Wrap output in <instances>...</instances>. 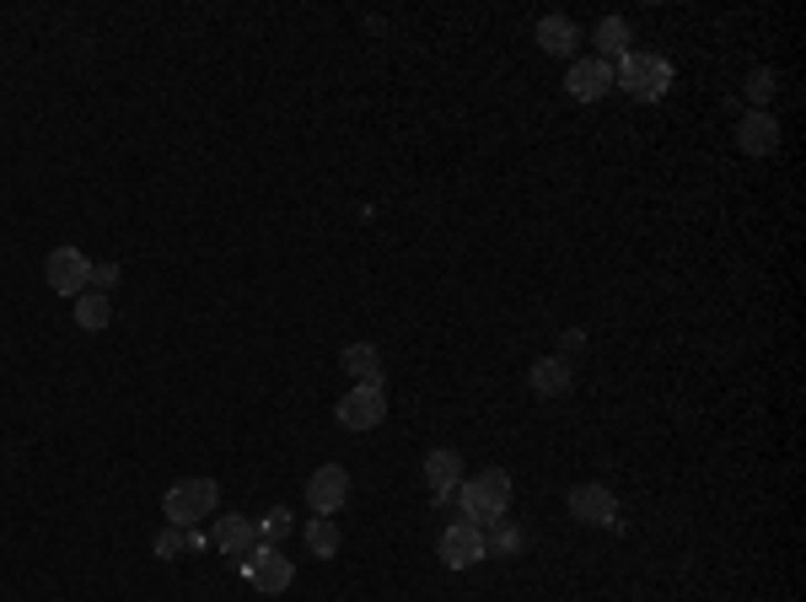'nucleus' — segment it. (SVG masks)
I'll return each mask as SVG.
<instances>
[{
  "mask_svg": "<svg viewBox=\"0 0 806 602\" xmlns=\"http://www.w3.org/2000/svg\"><path fill=\"white\" fill-rule=\"evenodd\" d=\"M457 500H462V522L490 528V522H500L511 511V473L506 468H484V473L457 484Z\"/></svg>",
  "mask_w": 806,
  "mask_h": 602,
  "instance_id": "1",
  "label": "nucleus"
},
{
  "mask_svg": "<svg viewBox=\"0 0 806 602\" xmlns=\"http://www.w3.org/2000/svg\"><path fill=\"white\" fill-rule=\"evenodd\" d=\"M215 506H221V484L211 473H194L162 496V517H167V528H200L205 517H215Z\"/></svg>",
  "mask_w": 806,
  "mask_h": 602,
  "instance_id": "2",
  "label": "nucleus"
},
{
  "mask_svg": "<svg viewBox=\"0 0 806 602\" xmlns=\"http://www.w3.org/2000/svg\"><path fill=\"white\" fill-rule=\"evenodd\" d=\"M613 86L630 92L634 103H662L666 86H672V65H666L662 54H640V49H630V54L613 65Z\"/></svg>",
  "mask_w": 806,
  "mask_h": 602,
  "instance_id": "3",
  "label": "nucleus"
},
{
  "mask_svg": "<svg viewBox=\"0 0 806 602\" xmlns=\"http://www.w3.org/2000/svg\"><path fill=\"white\" fill-rule=\"evenodd\" d=\"M339 426L345 430H377L387 420V382H355L339 398Z\"/></svg>",
  "mask_w": 806,
  "mask_h": 602,
  "instance_id": "4",
  "label": "nucleus"
},
{
  "mask_svg": "<svg viewBox=\"0 0 806 602\" xmlns=\"http://www.w3.org/2000/svg\"><path fill=\"white\" fill-rule=\"evenodd\" d=\"M43 280L54 296H81V290H92V258L65 243V248H54L43 258Z\"/></svg>",
  "mask_w": 806,
  "mask_h": 602,
  "instance_id": "5",
  "label": "nucleus"
},
{
  "mask_svg": "<svg viewBox=\"0 0 806 602\" xmlns=\"http://www.w3.org/2000/svg\"><path fill=\"white\" fill-rule=\"evenodd\" d=\"M243 575L264 592V598H280V592H290V581H296V560H285L280 549L258 543V549L243 560Z\"/></svg>",
  "mask_w": 806,
  "mask_h": 602,
  "instance_id": "6",
  "label": "nucleus"
},
{
  "mask_svg": "<svg viewBox=\"0 0 806 602\" xmlns=\"http://www.w3.org/2000/svg\"><path fill=\"white\" fill-rule=\"evenodd\" d=\"M436 560L447 570H468L479 565V560H490V549H484V528H473V522H452V528H441L436 538Z\"/></svg>",
  "mask_w": 806,
  "mask_h": 602,
  "instance_id": "7",
  "label": "nucleus"
},
{
  "mask_svg": "<svg viewBox=\"0 0 806 602\" xmlns=\"http://www.w3.org/2000/svg\"><path fill=\"white\" fill-rule=\"evenodd\" d=\"M564 92H570L575 103H602V98L613 92V65L596 60V54L570 60V71H564Z\"/></svg>",
  "mask_w": 806,
  "mask_h": 602,
  "instance_id": "8",
  "label": "nucleus"
},
{
  "mask_svg": "<svg viewBox=\"0 0 806 602\" xmlns=\"http://www.w3.org/2000/svg\"><path fill=\"white\" fill-rule=\"evenodd\" d=\"M345 500H350V473L339 462H323L307 479V511L313 517H334V511H345Z\"/></svg>",
  "mask_w": 806,
  "mask_h": 602,
  "instance_id": "9",
  "label": "nucleus"
},
{
  "mask_svg": "<svg viewBox=\"0 0 806 602\" xmlns=\"http://www.w3.org/2000/svg\"><path fill=\"white\" fill-rule=\"evenodd\" d=\"M570 517L581 528H619V496L608 484H575L570 490Z\"/></svg>",
  "mask_w": 806,
  "mask_h": 602,
  "instance_id": "10",
  "label": "nucleus"
},
{
  "mask_svg": "<svg viewBox=\"0 0 806 602\" xmlns=\"http://www.w3.org/2000/svg\"><path fill=\"white\" fill-rule=\"evenodd\" d=\"M736 151H742V156H774V151H779L774 108H747V113L736 119Z\"/></svg>",
  "mask_w": 806,
  "mask_h": 602,
  "instance_id": "11",
  "label": "nucleus"
},
{
  "mask_svg": "<svg viewBox=\"0 0 806 602\" xmlns=\"http://www.w3.org/2000/svg\"><path fill=\"white\" fill-rule=\"evenodd\" d=\"M462 479H468V468H462V452H457V447H430V452H425V484H430V500H452Z\"/></svg>",
  "mask_w": 806,
  "mask_h": 602,
  "instance_id": "12",
  "label": "nucleus"
},
{
  "mask_svg": "<svg viewBox=\"0 0 806 602\" xmlns=\"http://www.w3.org/2000/svg\"><path fill=\"white\" fill-rule=\"evenodd\" d=\"M215 549H221L226 560H247V554L258 549V522L243 517V511H221V517H215Z\"/></svg>",
  "mask_w": 806,
  "mask_h": 602,
  "instance_id": "13",
  "label": "nucleus"
},
{
  "mask_svg": "<svg viewBox=\"0 0 806 602\" xmlns=\"http://www.w3.org/2000/svg\"><path fill=\"white\" fill-rule=\"evenodd\" d=\"M575 43H581V28L560 17V11H549V17H538V49L543 54H554V60H575Z\"/></svg>",
  "mask_w": 806,
  "mask_h": 602,
  "instance_id": "14",
  "label": "nucleus"
},
{
  "mask_svg": "<svg viewBox=\"0 0 806 602\" xmlns=\"http://www.w3.org/2000/svg\"><path fill=\"white\" fill-rule=\"evenodd\" d=\"M527 388L538 392V398H564V392H570V360H564V355L532 360V366H527Z\"/></svg>",
  "mask_w": 806,
  "mask_h": 602,
  "instance_id": "15",
  "label": "nucleus"
},
{
  "mask_svg": "<svg viewBox=\"0 0 806 602\" xmlns=\"http://www.w3.org/2000/svg\"><path fill=\"white\" fill-rule=\"evenodd\" d=\"M339 366L350 371L355 382H387L382 350H377L371 339H355V345H345V350H339Z\"/></svg>",
  "mask_w": 806,
  "mask_h": 602,
  "instance_id": "16",
  "label": "nucleus"
},
{
  "mask_svg": "<svg viewBox=\"0 0 806 602\" xmlns=\"http://www.w3.org/2000/svg\"><path fill=\"white\" fill-rule=\"evenodd\" d=\"M592 43H596V60H608V65H613V60H624V54H630L634 28L624 22V17H602V22L592 28Z\"/></svg>",
  "mask_w": 806,
  "mask_h": 602,
  "instance_id": "17",
  "label": "nucleus"
},
{
  "mask_svg": "<svg viewBox=\"0 0 806 602\" xmlns=\"http://www.w3.org/2000/svg\"><path fill=\"white\" fill-rule=\"evenodd\" d=\"M71 313H75V328H86V334H103L108 323H113V296H103V290H81Z\"/></svg>",
  "mask_w": 806,
  "mask_h": 602,
  "instance_id": "18",
  "label": "nucleus"
},
{
  "mask_svg": "<svg viewBox=\"0 0 806 602\" xmlns=\"http://www.w3.org/2000/svg\"><path fill=\"white\" fill-rule=\"evenodd\" d=\"M302 543H307L313 560H334V554H339V528H334V517H313V522L302 528Z\"/></svg>",
  "mask_w": 806,
  "mask_h": 602,
  "instance_id": "19",
  "label": "nucleus"
},
{
  "mask_svg": "<svg viewBox=\"0 0 806 602\" xmlns=\"http://www.w3.org/2000/svg\"><path fill=\"white\" fill-rule=\"evenodd\" d=\"M290 532H296V511H290V506H269V511H264V522H258V543L280 549Z\"/></svg>",
  "mask_w": 806,
  "mask_h": 602,
  "instance_id": "20",
  "label": "nucleus"
},
{
  "mask_svg": "<svg viewBox=\"0 0 806 602\" xmlns=\"http://www.w3.org/2000/svg\"><path fill=\"white\" fill-rule=\"evenodd\" d=\"M522 528H511V522H506V517H500V522H490V532H484V549H490V554H522Z\"/></svg>",
  "mask_w": 806,
  "mask_h": 602,
  "instance_id": "21",
  "label": "nucleus"
},
{
  "mask_svg": "<svg viewBox=\"0 0 806 602\" xmlns=\"http://www.w3.org/2000/svg\"><path fill=\"white\" fill-rule=\"evenodd\" d=\"M774 92H779V75H774V71H753L747 81H742V98H747L753 108H769Z\"/></svg>",
  "mask_w": 806,
  "mask_h": 602,
  "instance_id": "22",
  "label": "nucleus"
},
{
  "mask_svg": "<svg viewBox=\"0 0 806 602\" xmlns=\"http://www.w3.org/2000/svg\"><path fill=\"white\" fill-rule=\"evenodd\" d=\"M151 549H156V560H183V549H188V528H162Z\"/></svg>",
  "mask_w": 806,
  "mask_h": 602,
  "instance_id": "23",
  "label": "nucleus"
},
{
  "mask_svg": "<svg viewBox=\"0 0 806 602\" xmlns=\"http://www.w3.org/2000/svg\"><path fill=\"white\" fill-rule=\"evenodd\" d=\"M113 285H119V264H92V290H113Z\"/></svg>",
  "mask_w": 806,
  "mask_h": 602,
  "instance_id": "24",
  "label": "nucleus"
},
{
  "mask_svg": "<svg viewBox=\"0 0 806 602\" xmlns=\"http://www.w3.org/2000/svg\"><path fill=\"white\" fill-rule=\"evenodd\" d=\"M581 350H586V334H581V328H564V339L554 355H581Z\"/></svg>",
  "mask_w": 806,
  "mask_h": 602,
  "instance_id": "25",
  "label": "nucleus"
}]
</instances>
